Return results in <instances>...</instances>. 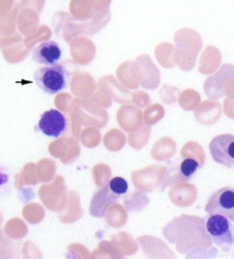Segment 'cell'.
Masks as SVG:
<instances>
[{
  "label": "cell",
  "mask_w": 234,
  "mask_h": 259,
  "mask_svg": "<svg viewBox=\"0 0 234 259\" xmlns=\"http://www.w3.org/2000/svg\"><path fill=\"white\" fill-rule=\"evenodd\" d=\"M35 82L42 92L54 95L66 87V72L60 64L45 65L34 73Z\"/></svg>",
  "instance_id": "obj_1"
},
{
  "label": "cell",
  "mask_w": 234,
  "mask_h": 259,
  "mask_svg": "<svg viewBox=\"0 0 234 259\" xmlns=\"http://www.w3.org/2000/svg\"><path fill=\"white\" fill-rule=\"evenodd\" d=\"M211 241L223 251L228 252L234 245V232L229 220L219 213H210L206 223Z\"/></svg>",
  "instance_id": "obj_2"
},
{
  "label": "cell",
  "mask_w": 234,
  "mask_h": 259,
  "mask_svg": "<svg viewBox=\"0 0 234 259\" xmlns=\"http://www.w3.org/2000/svg\"><path fill=\"white\" fill-rule=\"evenodd\" d=\"M204 211L210 213H219L225 216L229 221L234 222V189L222 187L210 196L206 204Z\"/></svg>",
  "instance_id": "obj_3"
},
{
  "label": "cell",
  "mask_w": 234,
  "mask_h": 259,
  "mask_svg": "<svg viewBox=\"0 0 234 259\" xmlns=\"http://www.w3.org/2000/svg\"><path fill=\"white\" fill-rule=\"evenodd\" d=\"M211 157L216 163L227 168L234 167V135L226 134L216 136L209 144Z\"/></svg>",
  "instance_id": "obj_4"
},
{
  "label": "cell",
  "mask_w": 234,
  "mask_h": 259,
  "mask_svg": "<svg viewBox=\"0 0 234 259\" xmlns=\"http://www.w3.org/2000/svg\"><path fill=\"white\" fill-rule=\"evenodd\" d=\"M37 127L41 134L48 137H61L67 128V119L63 112L50 109L41 115Z\"/></svg>",
  "instance_id": "obj_5"
},
{
  "label": "cell",
  "mask_w": 234,
  "mask_h": 259,
  "mask_svg": "<svg viewBox=\"0 0 234 259\" xmlns=\"http://www.w3.org/2000/svg\"><path fill=\"white\" fill-rule=\"evenodd\" d=\"M234 77V66L226 64L214 76L209 77L204 83V90L210 99H220L223 95L226 83Z\"/></svg>",
  "instance_id": "obj_6"
},
{
  "label": "cell",
  "mask_w": 234,
  "mask_h": 259,
  "mask_svg": "<svg viewBox=\"0 0 234 259\" xmlns=\"http://www.w3.org/2000/svg\"><path fill=\"white\" fill-rule=\"evenodd\" d=\"M61 58V50L55 41H45L38 44L32 51V59L42 65L57 64Z\"/></svg>",
  "instance_id": "obj_7"
},
{
  "label": "cell",
  "mask_w": 234,
  "mask_h": 259,
  "mask_svg": "<svg viewBox=\"0 0 234 259\" xmlns=\"http://www.w3.org/2000/svg\"><path fill=\"white\" fill-rule=\"evenodd\" d=\"M221 112L222 109H221L220 103L207 101L203 102L196 111V118L202 124H213L219 120Z\"/></svg>",
  "instance_id": "obj_8"
},
{
  "label": "cell",
  "mask_w": 234,
  "mask_h": 259,
  "mask_svg": "<svg viewBox=\"0 0 234 259\" xmlns=\"http://www.w3.org/2000/svg\"><path fill=\"white\" fill-rule=\"evenodd\" d=\"M221 61L220 52L215 47H208L201 60L200 71L202 73H211L219 67Z\"/></svg>",
  "instance_id": "obj_9"
},
{
  "label": "cell",
  "mask_w": 234,
  "mask_h": 259,
  "mask_svg": "<svg viewBox=\"0 0 234 259\" xmlns=\"http://www.w3.org/2000/svg\"><path fill=\"white\" fill-rule=\"evenodd\" d=\"M201 167V162H198L196 158L192 157H185L183 161H181L180 166H179V171L180 176L184 178V179H191L196 171L198 170V168Z\"/></svg>",
  "instance_id": "obj_10"
},
{
  "label": "cell",
  "mask_w": 234,
  "mask_h": 259,
  "mask_svg": "<svg viewBox=\"0 0 234 259\" xmlns=\"http://www.w3.org/2000/svg\"><path fill=\"white\" fill-rule=\"evenodd\" d=\"M107 189L110 191V193L114 194V196H123V194H125L129 190L128 181L122 177H115L109 181Z\"/></svg>",
  "instance_id": "obj_11"
},
{
  "label": "cell",
  "mask_w": 234,
  "mask_h": 259,
  "mask_svg": "<svg viewBox=\"0 0 234 259\" xmlns=\"http://www.w3.org/2000/svg\"><path fill=\"white\" fill-rule=\"evenodd\" d=\"M70 9L73 15L80 16V17H87L90 15L89 0H72Z\"/></svg>",
  "instance_id": "obj_12"
},
{
  "label": "cell",
  "mask_w": 234,
  "mask_h": 259,
  "mask_svg": "<svg viewBox=\"0 0 234 259\" xmlns=\"http://www.w3.org/2000/svg\"><path fill=\"white\" fill-rule=\"evenodd\" d=\"M200 101V96L197 93L192 92V90H188V92L183 94V99H181V107L186 109L193 108Z\"/></svg>",
  "instance_id": "obj_13"
},
{
  "label": "cell",
  "mask_w": 234,
  "mask_h": 259,
  "mask_svg": "<svg viewBox=\"0 0 234 259\" xmlns=\"http://www.w3.org/2000/svg\"><path fill=\"white\" fill-rule=\"evenodd\" d=\"M225 93H226V95L229 97V99H234V77L226 83Z\"/></svg>",
  "instance_id": "obj_14"
},
{
  "label": "cell",
  "mask_w": 234,
  "mask_h": 259,
  "mask_svg": "<svg viewBox=\"0 0 234 259\" xmlns=\"http://www.w3.org/2000/svg\"><path fill=\"white\" fill-rule=\"evenodd\" d=\"M225 112L227 116L234 119V101H230V100H227L225 102Z\"/></svg>",
  "instance_id": "obj_15"
},
{
  "label": "cell",
  "mask_w": 234,
  "mask_h": 259,
  "mask_svg": "<svg viewBox=\"0 0 234 259\" xmlns=\"http://www.w3.org/2000/svg\"><path fill=\"white\" fill-rule=\"evenodd\" d=\"M8 183H9V176L2 169V168H0V189L4 187Z\"/></svg>",
  "instance_id": "obj_16"
},
{
  "label": "cell",
  "mask_w": 234,
  "mask_h": 259,
  "mask_svg": "<svg viewBox=\"0 0 234 259\" xmlns=\"http://www.w3.org/2000/svg\"><path fill=\"white\" fill-rule=\"evenodd\" d=\"M93 3L95 4L97 9H101V8H107V6H109L110 0H93Z\"/></svg>",
  "instance_id": "obj_17"
}]
</instances>
